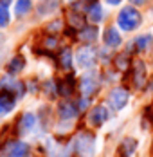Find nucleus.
<instances>
[{"mask_svg":"<svg viewBox=\"0 0 153 157\" xmlns=\"http://www.w3.org/2000/svg\"><path fill=\"white\" fill-rule=\"evenodd\" d=\"M58 112H60L61 119H72L77 116V107L72 101H61L60 107H58Z\"/></svg>","mask_w":153,"mask_h":157,"instance_id":"9","label":"nucleus"},{"mask_svg":"<svg viewBox=\"0 0 153 157\" xmlns=\"http://www.w3.org/2000/svg\"><path fill=\"white\" fill-rule=\"evenodd\" d=\"M76 60H77V65H79V67L88 69V67H92V65L95 63V51L92 47H88V45H85V47H81L77 51Z\"/></svg>","mask_w":153,"mask_h":157,"instance_id":"4","label":"nucleus"},{"mask_svg":"<svg viewBox=\"0 0 153 157\" xmlns=\"http://www.w3.org/2000/svg\"><path fill=\"white\" fill-rule=\"evenodd\" d=\"M24 67H25V60H24V56H15L11 62L7 63V71H9L11 74H16V72H20Z\"/></svg>","mask_w":153,"mask_h":157,"instance_id":"19","label":"nucleus"},{"mask_svg":"<svg viewBox=\"0 0 153 157\" xmlns=\"http://www.w3.org/2000/svg\"><path fill=\"white\" fill-rule=\"evenodd\" d=\"M135 148H137V141L132 139V137H128V139H124L119 144V154H121V157H130L135 152Z\"/></svg>","mask_w":153,"mask_h":157,"instance_id":"14","label":"nucleus"},{"mask_svg":"<svg viewBox=\"0 0 153 157\" xmlns=\"http://www.w3.org/2000/svg\"><path fill=\"white\" fill-rule=\"evenodd\" d=\"M36 123V117H34V114H24L22 116V119H20V132H24V134H27L32 130V126Z\"/></svg>","mask_w":153,"mask_h":157,"instance_id":"18","label":"nucleus"},{"mask_svg":"<svg viewBox=\"0 0 153 157\" xmlns=\"http://www.w3.org/2000/svg\"><path fill=\"white\" fill-rule=\"evenodd\" d=\"M31 7H32V2H31V0H18L15 11H16L18 16H24V15H27V13L31 11Z\"/></svg>","mask_w":153,"mask_h":157,"instance_id":"21","label":"nucleus"},{"mask_svg":"<svg viewBox=\"0 0 153 157\" xmlns=\"http://www.w3.org/2000/svg\"><path fill=\"white\" fill-rule=\"evenodd\" d=\"M16 96L7 89H0V114H7L15 109Z\"/></svg>","mask_w":153,"mask_h":157,"instance_id":"5","label":"nucleus"},{"mask_svg":"<svg viewBox=\"0 0 153 157\" xmlns=\"http://www.w3.org/2000/svg\"><path fill=\"white\" fill-rule=\"evenodd\" d=\"M135 45H137L139 51H148L150 47H153V38L150 36V34H146V36H140V38H137Z\"/></svg>","mask_w":153,"mask_h":157,"instance_id":"22","label":"nucleus"},{"mask_svg":"<svg viewBox=\"0 0 153 157\" xmlns=\"http://www.w3.org/2000/svg\"><path fill=\"white\" fill-rule=\"evenodd\" d=\"M7 24H9V11L6 9V6L0 4V27H4Z\"/></svg>","mask_w":153,"mask_h":157,"instance_id":"24","label":"nucleus"},{"mask_svg":"<svg viewBox=\"0 0 153 157\" xmlns=\"http://www.w3.org/2000/svg\"><path fill=\"white\" fill-rule=\"evenodd\" d=\"M87 13H88V18H90L94 24H97V22H101V18H103V7L97 4V2H94L90 4L88 7H87Z\"/></svg>","mask_w":153,"mask_h":157,"instance_id":"17","label":"nucleus"},{"mask_svg":"<svg viewBox=\"0 0 153 157\" xmlns=\"http://www.w3.org/2000/svg\"><path fill=\"white\" fill-rule=\"evenodd\" d=\"M54 9H58V0H42V2H40V6H38L40 15L52 13Z\"/></svg>","mask_w":153,"mask_h":157,"instance_id":"20","label":"nucleus"},{"mask_svg":"<svg viewBox=\"0 0 153 157\" xmlns=\"http://www.w3.org/2000/svg\"><path fill=\"white\" fill-rule=\"evenodd\" d=\"M79 40L90 44V42H95L97 40V27L95 25H85L81 31H79Z\"/></svg>","mask_w":153,"mask_h":157,"instance_id":"13","label":"nucleus"},{"mask_svg":"<svg viewBox=\"0 0 153 157\" xmlns=\"http://www.w3.org/2000/svg\"><path fill=\"white\" fill-rule=\"evenodd\" d=\"M79 87H81V92L85 96H92L95 92V89H97V79L94 74H85L83 78H81V83H79Z\"/></svg>","mask_w":153,"mask_h":157,"instance_id":"8","label":"nucleus"},{"mask_svg":"<svg viewBox=\"0 0 153 157\" xmlns=\"http://www.w3.org/2000/svg\"><path fill=\"white\" fill-rule=\"evenodd\" d=\"M58 62H60V67H61V69L69 71V69L72 67V51H70L69 47L61 49L60 56H58Z\"/></svg>","mask_w":153,"mask_h":157,"instance_id":"15","label":"nucleus"},{"mask_svg":"<svg viewBox=\"0 0 153 157\" xmlns=\"http://www.w3.org/2000/svg\"><path fill=\"white\" fill-rule=\"evenodd\" d=\"M11 2H13V0H0V4H2V6H9Z\"/></svg>","mask_w":153,"mask_h":157,"instance_id":"30","label":"nucleus"},{"mask_svg":"<svg viewBox=\"0 0 153 157\" xmlns=\"http://www.w3.org/2000/svg\"><path fill=\"white\" fill-rule=\"evenodd\" d=\"M79 109H81V110L87 109V99H81V101H79Z\"/></svg>","mask_w":153,"mask_h":157,"instance_id":"27","label":"nucleus"},{"mask_svg":"<svg viewBox=\"0 0 153 157\" xmlns=\"http://www.w3.org/2000/svg\"><path fill=\"white\" fill-rule=\"evenodd\" d=\"M58 45V40L54 38V36H49V38H45V47L47 49H54Z\"/></svg>","mask_w":153,"mask_h":157,"instance_id":"25","label":"nucleus"},{"mask_svg":"<svg viewBox=\"0 0 153 157\" xmlns=\"http://www.w3.org/2000/svg\"><path fill=\"white\" fill-rule=\"evenodd\" d=\"M142 22V16L135 7H124L117 16V24L122 31H135Z\"/></svg>","mask_w":153,"mask_h":157,"instance_id":"1","label":"nucleus"},{"mask_svg":"<svg viewBox=\"0 0 153 157\" xmlns=\"http://www.w3.org/2000/svg\"><path fill=\"white\" fill-rule=\"evenodd\" d=\"M108 117H110V114H108V110L105 109L103 105L94 107V109L90 110V114H88V121H90V125H94V126H101Z\"/></svg>","mask_w":153,"mask_h":157,"instance_id":"7","label":"nucleus"},{"mask_svg":"<svg viewBox=\"0 0 153 157\" xmlns=\"http://www.w3.org/2000/svg\"><path fill=\"white\" fill-rule=\"evenodd\" d=\"M133 83H135V89L146 87V65L140 60L133 62Z\"/></svg>","mask_w":153,"mask_h":157,"instance_id":"6","label":"nucleus"},{"mask_svg":"<svg viewBox=\"0 0 153 157\" xmlns=\"http://www.w3.org/2000/svg\"><path fill=\"white\" fill-rule=\"evenodd\" d=\"M67 20H69V25L72 27V29H83L85 27V18L83 15L76 11V9H72L69 15H67Z\"/></svg>","mask_w":153,"mask_h":157,"instance_id":"12","label":"nucleus"},{"mask_svg":"<svg viewBox=\"0 0 153 157\" xmlns=\"http://www.w3.org/2000/svg\"><path fill=\"white\" fill-rule=\"evenodd\" d=\"M130 2H132L133 6H142V4H144L146 0H130Z\"/></svg>","mask_w":153,"mask_h":157,"instance_id":"28","label":"nucleus"},{"mask_svg":"<svg viewBox=\"0 0 153 157\" xmlns=\"http://www.w3.org/2000/svg\"><path fill=\"white\" fill-rule=\"evenodd\" d=\"M108 4H110V6H117V4H119V2H121V0H106Z\"/></svg>","mask_w":153,"mask_h":157,"instance_id":"29","label":"nucleus"},{"mask_svg":"<svg viewBox=\"0 0 153 157\" xmlns=\"http://www.w3.org/2000/svg\"><path fill=\"white\" fill-rule=\"evenodd\" d=\"M128 65H130V58H128V54H119V56L115 58V67H117L119 71H126Z\"/></svg>","mask_w":153,"mask_h":157,"instance_id":"23","label":"nucleus"},{"mask_svg":"<svg viewBox=\"0 0 153 157\" xmlns=\"http://www.w3.org/2000/svg\"><path fill=\"white\" fill-rule=\"evenodd\" d=\"M105 44H106L108 47H119L121 45V34L117 33V29L115 27H108L106 31H105Z\"/></svg>","mask_w":153,"mask_h":157,"instance_id":"10","label":"nucleus"},{"mask_svg":"<svg viewBox=\"0 0 153 157\" xmlns=\"http://www.w3.org/2000/svg\"><path fill=\"white\" fill-rule=\"evenodd\" d=\"M61 27V22H58V20H56V22H54V24H49V27H47V29H49V31H58V29H60Z\"/></svg>","mask_w":153,"mask_h":157,"instance_id":"26","label":"nucleus"},{"mask_svg":"<svg viewBox=\"0 0 153 157\" xmlns=\"http://www.w3.org/2000/svg\"><path fill=\"white\" fill-rule=\"evenodd\" d=\"M94 148H95V139H94L92 134L83 132V134L77 136V139H76L77 154H81V155H85V157H90L94 154Z\"/></svg>","mask_w":153,"mask_h":157,"instance_id":"2","label":"nucleus"},{"mask_svg":"<svg viewBox=\"0 0 153 157\" xmlns=\"http://www.w3.org/2000/svg\"><path fill=\"white\" fill-rule=\"evenodd\" d=\"M27 152H29L27 143H13L9 148V157H25Z\"/></svg>","mask_w":153,"mask_h":157,"instance_id":"16","label":"nucleus"},{"mask_svg":"<svg viewBox=\"0 0 153 157\" xmlns=\"http://www.w3.org/2000/svg\"><path fill=\"white\" fill-rule=\"evenodd\" d=\"M108 101H110V105H112L115 110L124 109L126 103H128V90L122 89V87L114 89V90L110 92V96H108Z\"/></svg>","mask_w":153,"mask_h":157,"instance_id":"3","label":"nucleus"},{"mask_svg":"<svg viewBox=\"0 0 153 157\" xmlns=\"http://www.w3.org/2000/svg\"><path fill=\"white\" fill-rule=\"evenodd\" d=\"M74 87H76L74 78H72V76H69V78H65L63 81L58 83V92H60L63 98H70L72 92H74Z\"/></svg>","mask_w":153,"mask_h":157,"instance_id":"11","label":"nucleus"}]
</instances>
